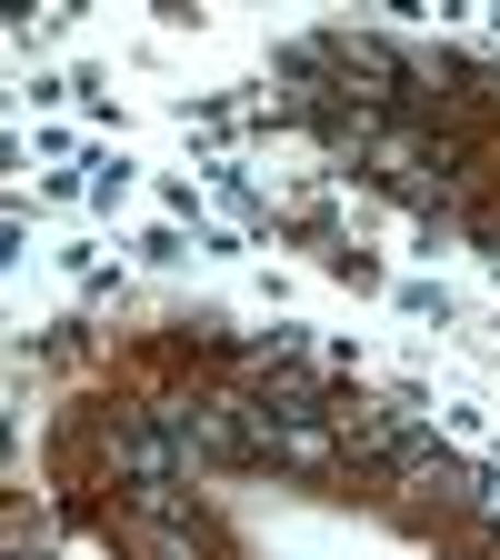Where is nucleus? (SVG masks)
I'll list each match as a JSON object with an SVG mask.
<instances>
[{
	"label": "nucleus",
	"instance_id": "obj_2",
	"mask_svg": "<svg viewBox=\"0 0 500 560\" xmlns=\"http://www.w3.org/2000/svg\"><path fill=\"white\" fill-rule=\"evenodd\" d=\"M410 400H330V441H340V460H400L410 451Z\"/></svg>",
	"mask_w": 500,
	"mask_h": 560
},
{
	"label": "nucleus",
	"instance_id": "obj_1",
	"mask_svg": "<svg viewBox=\"0 0 500 560\" xmlns=\"http://www.w3.org/2000/svg\"><path fill=\"white\" fill-rule=\"evenodd\" d=\"M101 451H111V470L130 480V501H151V490H181V470H190V460H181V441L161 431V410L111 420V441H101Z\"/></svg>",
	"mask_w": 500,
	"mask_h": 560
},
{
	"label": "nucleus",
	"instance_id": "obj_3",
	"mask_svg": "<svg viewBox=\"0 0 500 560\" xmlns=\"http://www.w3.org/2000/svg\"><path fill=\"white\" fill-rule=\"evenodd\" d=\"M391 470H400V480H420V490H431V501H461V511H470V490H480L461 451H441V441H420V431H410V451H400Z\"/></svg>",
	"mask_w": 500,
	"mask_h": 560
},
{
	"label": "nucleus",
	"instance_id": "obj_4",
	"mask_svg": "<svg viewBox=\"0 0 500 560\" xmlns=\"http://www.w3.org/2000/svg\"><path fill=\"white\" fill-rule=\"evenodd\" d=\"M270 460H280V470H311V480H321V470L340 460V441H330V420H280V431H270Z\"/></svg>",
	"mask_w": 500,
	"mask_h": 560
}]
</instances>
